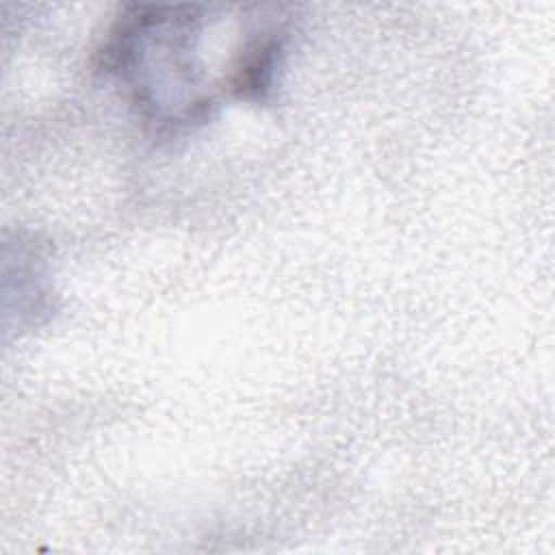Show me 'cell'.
Returning a JSON list of instances; mask_svg holds the SVG:
<instances>
[{
    "label": "cell",
    "instance_id": "obj_1",
    "mask_svg": "<svg viewBox=\"0 0 555 555\" xmlns=\"http://www.w3.org/2000/svg\"><path fill=\"white\" fill-rule=\"evenodd\" d=\"M212 17L208 7L134 4L115 22L100 54L145 117L189 124L215 104L202 52Z\"/></svg>",
    "mask_w": 555,
    "mask_h": 555
}]
</instances>
